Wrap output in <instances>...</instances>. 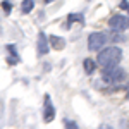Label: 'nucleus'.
<instances>
[{"label": "nucleus", "instance_id": "15", "mask_svg": "<svg viewBox=\"0 0 129 129\" xmlns=\"http://www.w3.org/2000/svg\"><path fill=\"white\" fill-rule=\"evenodd\" d=\"M127 12H129V9H127Z\"/></svg>", "mask_w": 129, "mask_h": 129}, {"label": "nucleus", "instance_id": "12", "mask_svg": "<svg viewBox=\"0 0 129 129\" xmlns=\"http://www.w3.org/2000/svg\"><path fill=\"white\" fill-rule=\"evenodd\" d=\"M0 7H2V10H4L5 16H9L10 12H12V2H10V0H4V2L0 4Z\"/></svg>", "mask_w": 129, "mask_h": 129}, {"label": "nucleus", "instance_id": "9", "mask_svg": "<svg viewBox=\"0 0 129 129\" xmlns=\"http://www.w3.org/2000/svg\"><path fill=\"white\" fill-rule=\"evenodd\" d=\"M5 50H7V53L10 55L9 59H7V60H9V64H10V66H16V62H19V53L16 52V45H7Z\"/></svg>", "mask_w": 129, "mask_h": 129}, {"label": "nucleus", "instance_id": "2", "mask_svg": "<svg viewBox=\"0 0 129 129\" xmlns=\"http://www.w3.org/2000/svg\"><path fill=\"white\" fill-rule=\"evenodd\" d=\"M102 79L105 83H110V84H119L126 79V71L120 67L119 64L117 66H110V67H105L102 69Z\"/></svg>", "mask_w": 129, "mask_h": 129}, {"label": "nucleus", "instance_id": "10", "mask_svg": "<svg viewBox=\"0 0 129 129\" xmlns=\"http://www.w3.org/2000/svg\"><path fill=\"white\" fill-rule=\"evenodd\" d=\"M35 0H22L21 2V14H31L33 12V9H35Z\"/></svg>", "mask_w": 129, "mask_h": 129}, {"label": "nucleus", "instance_id": "1", "mask_svg": "<svg viewBox=\"0 0 129 129\" xmlns=\"http://www.w3.org/2000/svg\"><path fill=\"white\" fill-rule=\"evenodd\" d=\"M124 57V52L119 45H107L102 50L96 52V64L98 67L105 69V67H110V66H117L120 64V60Z\"/></svg>", "mask_w": 129, "mask_h": 129}, {"label": "nucleus", "instance_id": "7", "mask_svg": "<svg viewBox=\"0 0 129 129\" xmlns=\"http://www.w3.org/2000/svg\"><path fill=\"white\" fill-rule=\"evenodd\" d=\"M48 41H50V48L52 50H60L66 48V40H64V36H57V35H48Z\"/></svg>", "mask_w": 129, "mask_h": 129}, {"label": "nucleus", "instance_id": "11", "mask_svg": "<svg viewBox=\"0 0 129 129\" xmlns=\"http://www.w3.org/2000/svg\"><path fill=\"white\" fill-rule=\"evenodd\" d=\"M67 22H79L83 24L84 22V14H81V12H71L69 16H67Z\"/></svg>", "mask_w": 129, "mask_h": 129}, {"label": "nucleus", "instance_id": "4", "mask_svg": "<svg viewBox=\"0 0 129 129\" xmlns=\"http://www.w3.org/2000/svg\"><path fill=\"white\" fill-rule=\"evenodd\" d=\"M109 28L112 29V33H124L129 29V16L126 14H114L109 19Z\"/></svg>", "mask_w": 129, "mask_h": 129}, {"label": "nucleus", "instance_id": "5", "mask_svg": "<svg viewBox=\"0 0 129 129\" xmlns=\"http://www.w3.org/2000/svg\"><path fill=\"white\" fill-rule=\"evenodd\" d=\"M55 115H57V112H55V107L52 103V96L45 95V98H43V120L45 122H52L55 119Z\"/></svg>", "mask_w": 129, "mask_h": 129}, {"label": "nucleus", "instance_id": "3", "mask_svg": "<svg viewBox=\"0 0 129 129\" xmlns=\"http://www.w3.org/2000/svg\"><path fill=\"white\" fill-rule=\"evenodd\" d=\"M107 43H109V36L102 31H91L88 35V40H86L89 52H98L103 47H107Z\"/></svg>", "mask_w": 129, "mask_h": 129}, {"label": "nucleus", "instance_id": "8", "mask_svg": "<svg viewBox=\"0 0 129 129\" xmlns=\"http://www.w3.org/2000/svg\"><path fill=\"white\" fill-rule=\"evenodd\" d=\"M83 69H84V72H86L88 76H91V74H95V71L98 69V64H96V59H89V57H86V59L83 60Z\"/></svg>", "mask_w": 129, "mask_h": 129}, {"label": "nucleus", "instance_id": "14", "mask_svg": "<svg viewBox=\"0 0 129 129\" xmlns=\"http://www.w3.org/2000/svg\"><path fill=\"white\" fill-rule=\"evenodd\" d=\"M53 2H55V0H43V4H45V5H50V4H53Z\"/></svg>", "mask_w": 129, "mask_h": 129}, {"label": "nucleus", "instance_id": "6", "mask_svg": "<svg viewBox=\"0 0 129 129\" xmlns=\"http://www.w3.org/2000/svg\"><path fill=\"white\" fill-rule=\"evenodd\" d=\"M36 52L38 55L43 57L50 52V41H48V35L45 31H40L38 33V38H36Z\"/></svg>", "mask_w": 129, "mask_h": 129}, {"label": "nucleus", "instance_id": "13", "mask_svg": "<svg viewBox=\"0 0 129 129\" xmlns=\"http://www.w3.org/2000/svg\"><path fill=\"white\" fill-rule=\"evenodd\" d=\"M64 129H81V127L78 122H74L71 119H64Z\"/></svg>", "mask_w": 129, "mask_h": 129}]
</instances>
